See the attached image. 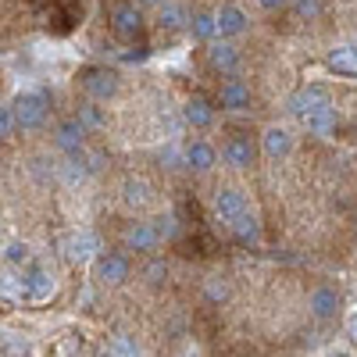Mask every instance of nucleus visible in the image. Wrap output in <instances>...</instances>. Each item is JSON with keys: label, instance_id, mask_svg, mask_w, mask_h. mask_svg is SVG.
I'll return each mask as SVG.
<instances>
[{"label": "nucleus", "instance_id": "1", "mask_svg": "<svg viewBox=\"0 0 357 357\" xmlns=\"http://www.w3.org/2000/svg\"><path fill=\"white\" fill-rule=\"evenodd\" d=\"M11 111H15V122L22 132H33L47 122L50 114V97L43 93V89H29V93H18L11 100Z\"/></svg>", "mask_w": 357, "mask_h": 357}, {"label": "nucleus", "instance_id": "2", "mask_svg": "<svg viewBox=\"0 0 357 357\" xmlns=\"http://www.w3.org/2000/svg\"><path fill=\"white\" fill-rule=\"evenodd\" d=\"M79 86H82V93H86L89 100L104 104V100L118 97V89H122V79H118V72L107 68V65H89V68L79 72Z\"/></svg>", "mask_w": 357, "mask_h": 357}, {"label": "nucleus", "instance_id": "3", "mask_svg": "<svg viewBox=\"0 0 357 357\" xmlns=\"http://www.w3.org/2000/svg\"><path fill=\"white\" fill-rule=\"evenodd\" d=\"M329 107H333V97H329V89L318 86V82L301 86V89H296V93H289V100H286V111H289L293 118H301V122H307V118H314L318 111H329Z\"/></svg>", "mask_w": 357, "mask_h": 357}, {"label": "nucleus", "instance_id": "4", "mask_svg": "<svg viewBox=\"0 0 357 357\" xmlns=\"http://www.w3.org/2000/svg\"><path fill=\"white\" fill-rule=\"evenodd\" d=\"M143 29H146V22H143V8L139 4H132V0H118V4L111 8V33L122 43H136L143 36Z\"/></svg>", "mask_w": 357, "mask_h": 357}, {"label": "nucleus", "instance_id": "5", "mask_svg": "<svg viewBox=\"0 0 357 357\" xmlns=\"http://www.w3.org/2000/svg\"><path fill=\"white\" fill-rule=\"evenodd\" d=\"M86 136H89V129L79 122L75 114H68V118H61V122L54 126V132H50V143L61 151L65 158L68 154H79V151H86Z\"/></svg>", "mask_w": 357, "mask_h": 357}, {"label": "nucleus", "instance_id": "6", "mask_svg": "<svg viewBox=\"0 0 357 357\" xmlns=\"http://www.w3.org/2000/svg\"><path fill=\"white\" fill-rule=\"evenodd\" d=\"M207 68H211L215 75H222V79H232L236 72L243 68V54H240V47L229 43V40L211 43V47H207Z\"/></svg>", "mask_w": 357, "mask_h": 357}, {"label": "nucleus", "instance_id": "7", "mask_svg": "<svg viewBox=\"0 0 357 357\" xmlns=\"http://www.w3.org/2000/svg\"><path fill=\"white\" fill-rule=\"evenodd\" d=\"M222 158L229 168L236 172H247L254 161H257V143L250 139V132H229L225 146H222Z\"/></svg>", "mask_w": 357, "mask_h": 357}, {"label": "nucleus", "instance_id": "8", "mask_svg": "<svg viewBox=\"0 0 357 357\" xmlns=\"http://www.w3.org/2000/svg\"><path fill=\"white\" fill-rule=\"evenodd\" d=\"M161 247V236L154 229V222H129L122 229V250L132 254H154Z\"/></svg>", "mask_w": 357, "mask_h": 357}, {"label": "nucleus", "instance_id": "9", "mask_svg": "<svg viewBox=\"0 0 357 357\" xmlns=\"http://www.w3.org/2000/svg\"><path fill=\"white\" fill-rule=\"evenodd\" d=\"M129 272H132L129 254H118V250L100 254L97 264H93V275H97V282H104V286H122V282L129 279Z\"/></svg>", "mask_w": 357, "mask_h": 357}, {"label": "nucleus", "instance_id": "10", "mask_svg": "<svg viewBox=\"0 0 357 357\" xmlns=\"http://www.w3.org/2000/svg\"><path fill=\"white\" fill-rule=\"evenodd\" d=\"M211 211H215L218 222L232 225L236 218H243V215H247V193H243V190H236V186L218 190L215 200H211Z\"/></svg>", "mask_w": 357, "mask_h": 357}, {"label": "nucleus", "instance_id": "11", "mask_svg": "<svg viewBox=\"0 0 357 357\" xmlns=\"http://www.w3.org/2000/svg\"><path fill=\"white\" fill-rule=\"evenodd\" d=\"M250 104H254V93H250V86L243 79H225L218 86V107L222 111L243 114V111H250Z\"/></svg>", "mask_w": 357, "mask_h": 357}, {"label": "nucleus", "instance_id": "12", "mask_svg": "<svg viewBox=\"0 0 357 357\" xmlns=\"http://www.w3.org/2000/svg\"><path fill=\"white\" fill-rule=\"evenodd\" d=\"M22 286H25V301H33V304H43L54 296V275L47 272V268L33 264V268H25L22 272Z\"/></svg>", "mask_w": 357, "mask_h": 357}, {"label": "nucleus", "instance_id": "13", "mask_svg": "<svg viewBox=\"0 0 357 357\" xmlns=\"http://www.w3.org/2000/svg\"><path fill=\"white\" fill-rule=\"evenodd\" d=\"M340 307H343V301H340V293H336L333 286H318V289H311V296H307V311H311L318 321L336 318Z\"/></svg>", "mask_w": 357, "mask_h": 357}, {"label": "nucleus", "instance_id": "14", "mask_svg": "<svg viewBox=\"0 0 357 357\" xmlns=\"http://www.w3.org/2000/svg\"><path fill=\"white\" fill-rule=\"evenodd\" d=\"M289 151H293V132H289V129L272 126V129L261 132V154H264V158L282 161V158H289Z\"/></svg>", "mask_w": 357, "mask_h": 357}, {"label": "nucleus", "instance_id": "15", "mask_svg": "<svg viewBox=\"0 0 357 357\" xmlns=\"http://www.w3.org/2000/svg\"><path fill=\"white\" fill-rule=\"evenodd\" d=\"M250 29V18L243 8H236V4H222L218 8V36L222 40H236V36H243Z\"/></svg>", "mask_w": 357, "mask_h": 357}, {"label": "nucleus", "instance_id": "16", "mask_svg": "<svg viewBox=\"0 0 357 357\" xmlns=\"http://www.w3.org/2000/svg\"><path fill=\"white\" fill-rule=\"evenodd\" d=\"M183 161H186V168H193V172H211L215 165H218V151L207 139H190L186 143V151H183Z\"/></svg>", "mask_w": 357, "mask_h": 357}, {"label": "nucleus", "instance_id": "17", "mask_svg": "<svg viewBox=\"0 0 357 357\" xmlns=\"http://www.w3.org/2000/svg\"><path fill=\"white\" fill-rule=\"evenodd\" d=\"M183 118L193 126V129H211L215 126V104L207 100V97H190L186 100V107H183Z\"/></svg>", "mask_w": 357, "mask_h": 357}, {"label": "nucleus", "instance_id": "18", "mask_svg": "<svg viewBox=\"0 0 357 357\" xmlns=\"http://www.w3.org/2000/svg\"><path fill=\"white\" fill-rule=\"evenodd\" d=\"M186 33H190L193 40H200V43H211V40L218 36V11H204V8L193 11Z\"/></svg>", "mask_w": 357, "mask_h": 357}, {"label": "nucleus", "instance_id": "19", "mask_svg": "<svg viewBox=\"0 0 357 357\" xmlns=\"http://www.w3.org/2000/svg\"><path fill=\"white\" fill-rule=\"evenodd\" d=\"M158 25H161V33H178V29L190 25V11L183 4H175V0H165L158 8Z\"/></svg>", "mask_w": 357, "mask_h": 357}, {"label": "nucleus", "instance_id": "20", "mask_svg": "<svg viewBox=\"0 0 357 357\" xmlns=\"http://www.w3.org/2000/svg\"><path fill=\"white\" fill-rule=\"evenodd\" d=\"M325 65H329L336 75H343V79H357V47H336V50H329Z\"/></svg>", "mask_w": 357, "mask_h": 357}, {"label": "nucleus", "instance_id": "21", "mask_svg": "<svg viewBox=\"0 0 357 357\" xmlns=\"http://www.w3.org/2000/svg\"><path fill=\"white\" fill-rule=\"evenodd\" d=\"M229 229H232V240L240 243V247H257V243H261V222H257L250 211H247L243 218H236Z\"/></svg>", "mask_w": 357, "mask_h": 357}, {"label": "nucleus", "instance_id": "22", "mask_svg": "<svg viewBox=\"0 0 357 357\" xmlns=\"http://www.w3.org/2000/svg\"><path fill=\"white\" fill-rule=\"evenodd\" d=\"M75 118H79V122H82L89 132H97V129L107 126V114H104V107H100L97 100H82L79 111H75Z\"/></svg>", "mask_w": 357, "mask_h": 357}, {"label": "nucleus", "instance_id": "23", "mask_svg": "<svg viewBox=\"0 0 357 357\" xmlns=\"http://www.w3.org/2000/svg\"><path fill=\"white\" fill-rule=\"evenodd\" d=\"M97 250V240L89 232H72L68 236V261H86V257H93Z\"/></svg>", "mask_w": 357, "mask_h": 357}, {"label": "nucleus", "instance_id": "24", "mask_svg": "<svg viewBox=\"0 0 357 357\" xmlns=\"http://www.w3.org/2000/svg\"><path fill=\"white\" fill-rule=\"evenodd\" d=\"M307 132L311 136H333L336 132V126H340V118H336V107H329V111H318L314 118H307Z\"/></svg>", "mask_w": 357, "mask_h": 357}, {"label": "nucleus", "instance_id": "25", "mask_svg": "<svg viewBox=\"0 0 357 357\" xmlns=\"http://www.w3.org/2000/svg\"><path fill=\"white\" fill-rule=\"evenodd\" d=\"M122 197H126V204H129V207H143L146 200H151V186H146L143 178H126Z\"/></svg>", "mask_w": 357, "mask_h": 357}, {"label": "nucleus", "instance_id": "26", "mask_svg": "<svg viewBox=\"0 0 357 357\" xmlns=\"http://www.w3.org/2000/svg\"><path fill=\"white\" fill-rule=\"evenodd\" d=\"M4 261L11 268H33V250H29V243H22V240H11L8 250H4Z\"/></svg>", "mask_w": 357, "mask_h": 357}, {"label": "nucleus", "instance_id": "27", "mask_svg": "<svg viewBox=\"0 0 357 357\" xmlns=\"http://www.w3.org/2000/svg\"><path fill=\"white\" fill-rule=\"evenodd\" d=\"M0 296H4V301H25V286H22V275L0 272Z\"/></svg>", "mask_w": 357, "mask_h": 357}, {"label": "nucleus", "instance_id": "28", "mask_svg": "<svg viewBox=\"0 0 357 357\" xmlns=\"http://www.w3.org/2000/svg\"><path fill=\"white\" fill-rule=\"evenodd\" d=\"M325 11V0H293V15L301 22H314Z\"/></svg>", "mask_w": 357, "mask_h": 357}, {"label": "nucleus", "instance_id": "29", "mask_svg": "<svg viewBox=\"0 0 357 357\" xmlns=\"http://www.w3.org/2000/svg\"><path fill=\"white\" fill-rule=\"evenodd\" d=\"M111 354H114V357H139V347L132 343V336L118 333V336L111 340Z\"/></svg>", "mask_w": 357, "mask_h": 357}, {"label": "nucleus", "instance_id": "30", "mask_svg": "<svg viewBox=\"0 0 357 357\" xmlns=\"http://www.w3.org/2000/svg\"><path fill=\"white\" fill-rule=\"evenodd\" d=\"M143 279L151 282V286H161V282L168 279V264H165V261H146V268H143Z\"/></svg>", "mask_w": 357, "mask_h": 357}, {"label": "nucleus", "instance_id": "31", "mask_svg": "<svg viewBox=\"0 0 357 357\" xmlns=\"http://www.w3.org/2000/svg\"><path fill=\"white\" fill-rule=\"evenodd\" d=\"M204 296H207V301H211V304H222L225 296H229V286H225L222 279H211V282L204 286Z\"/></svg>", "mask_w": 357, "mask_h": 357}, {"label": "nucleus", "instance_id": "32", "mask_svg": "<svg viewBox=\"0 0 357 357\" xmlns=\"http://www.w3.org/2000/svg\"><path fill=\"white\" fill-rule=\"evenodd\" d=\"M11 132H18V122H15V111H11V107H0V139H8Z\"/></svg>", "mask_w": 357, "mask_h": 357}, {"label": "nucleus", "instance_id": "33", "mask_svg": "<svg viewBox=\"0 0 357 357\" xmlns=\"http://www.w3.org/2000/svg\"><path fill=\"white\" fill-rule=\"evenodd\" d=\"M154 229H158V236H161V240H172V236L178 232V225H175V218H154Z\"/></svg>", "mask_w": 357, "mask_h": 357}, {"label": "nucleus", "instance_id": "34", "mask_svg": "<svg viewBox=\"0 0 357 357\" xmlns=\"http://www.w3.org/2000/svg\"><path fill=\"white\" fill-rule=\"evenodd\" d=\"M257 4H261L264 11H282V8L289 4V0H257Z\"/></svg>", "mask_w": 357, "mask_h": 357}, {"label": "nucleus", "instance_id": "35", "mask_svg": "<svg viewBox=\"0 0 357 357\" xmlns=\"http://www.w3.org/2000/svg\"><path fill=\"white\" fill-rule=\"evenodd\" d=\"M347 333H350V340H357V311L347 314Z\"/></svg>", "mask_w": 357, "mask_h": 357}, {"label": "nucleus", "instance_id": "36", "mask_svg": "<svg viewBox=\"0 0 357 357\" xmlns=\"http://www.w3.org/2000/svg\"><path fill=\"white\" fill-rule=\"evenodd\" d=\"M132 4H139V8H161L165 0H132Z\"/></svg>", "mask_w": 357, "mask_h": 357}, {"label": "nucleus", "instance_id": "37", "mask_svg": "<svg viewBox=\"0 0 357 357\" xmlns=\"http://www.w3.org/2000/svg\"><path fill=\"white\" fill-rule=\"evenodd\" d=\"M333 357H350V354H333Z\"/></svg>", "mask_w": 357, "mask_h": 357}, {"label": "nucleus", "instance_id": "38", "mask_svg": "<svg viewBox=\"0 0 357 357\" xmlns=\"http://www.w3.org/2000/svg\"><path fill=\"white\" fill-rule=\"evenodd\" d=\"M33 4H47V0H33Z\"/></svg>", "mask_w": 357, "mask_h": 357}]
</instances>
